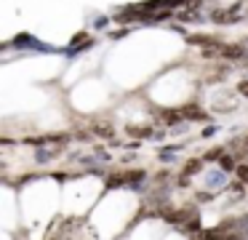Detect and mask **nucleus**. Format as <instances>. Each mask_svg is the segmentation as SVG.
<instances>
[{
    "mask_svg": "<svg viewBox=\"0 0 248 240\" xmlns=\"http://www.w3.org/2000/svg\"><path fill=\"white\" fill-rule=\"evenodd\" d=\"M182 115L187 117V120H192V117H198V120H203V117H205L203 112H200L198 107H192V104H187V107H184V110H182Z\"/></svg>",
    "mask_w": 248,
    "mask_h": 240,
    "instance_id": "1",
    "label": "nucleus"
},
{
    "mask_svg": "<svg viewBox=\"0 0 248 240\" xmlns=\"http://www.w3.org/2000/svg\"><path fill=\"white\" fill-rule=\"evenodd\" d=\"M200 168H203V165H200V160H189V163L184 165V176H189V174H198Z\"/></svg>",
    "mask_w": 248,
    "mask_h": 240,
    "instance_id": "2",
    "label": "nucleus"
},
{
    "mask_svg": "<svg viewBox=\"0 0 248 240\" xmlns=\"http://www.w3.org/2000/svg\"><path fill=\"white\" fill-rule=\"evenodd\" d=\"M163 117H166V123H179V117H184L182 112H176V110H171V112H163Z\"/></svg>",
    "mask_w": 248,
    "mask_h": 240,
    "instance_id": "3",
    "label": "nucleus"
},
{
    "mask_svg": "<svg viewBox=\"0 0 248 240\" xmlns=\"http://www.w3.org/2000/svg\"><path fill=\"white\" fill-rule=\"evenodd\" d=\"M93 128H96V131L102 133V136H112V126H99V123H96Z\"/></svg>",
    "mask_w": 248,
    "mask_h": 240,
    "instance_id": "4",
    "label": "nucleus"
},
{
    "mask_svg": "<svg viewBox=\"0 0 248 240\" xmlns=\"http://www.w3.org/2000/svg\"><path fill=\"white\" fill-rule=\"evenodd\" d=\"M237 176H240L243 181H248V163H243V165H237Z\"/></svg>",
    "mask_w": 248,
    "mask_h": 240,
    "instance_id": "5",
    "label": "nucleus"
},
{
    "mask_svg": "<svg viewBox=\"0 0 248 240\" xmlns=\"http://www.w3.org/2000/svg\"><path fill=\"white\" fill-rule=\"evenodd\" d=\"M221 165H224L227 171H230V168H235V163H232V158H221Z\"/></svg>",
    "mask_w": 248,
    "mask_h": 240,
    "instance_id": "6",
    "label": "nucleus"
},
{
    "mask_svg": "<svg viewBox=\"0 0 248 240\" xmlns=\"http://www.w3.org/2000/svg\"><path fill=\"white\" fill-rule=\"evenodd\" d=\"M237 91H240V94H243V96H248V80H243V83H240V85H237Z\"/></svg>",
    "mask_w": 248,
    "mask_h": 240,
    "instance_id": "7",
    "label": "nucleus"
}]
</instances>
